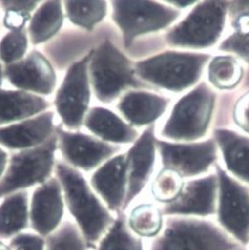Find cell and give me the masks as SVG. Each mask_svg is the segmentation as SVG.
Returning a JSON list of instances; mask_svg holds the SVG:
<instances>
[{
  "instance_id": "ab89813d",
  "label": "cell",
  "mask_w": 249,
  "mask_h": 250,
  "mask_svg": "<svg viewBox=\"0 0 249 250\" xmlns=\"http://www.w3.org/2000/svg\"><path fill=\"white\" fill-rule=\"evenodd\" d=\"M0 250H10V248H8L5 244H3L2 242H0Z\"/></svg>"
},
{
  "instance_id": "4fadbf2b",
  "label": "cell",
  "mask_w": 249,
  "mask_h": 250,
  "mask_svg": "<svg viewBox=\"0 0 249 250\" xmlns=\"http://www.w3.org/2000/svg\"><path fill=\"white\" fill-rule=\"evenodd\" d=\"M218 190L217 173L186 181L179 196L173 202L163 206V214L165 217L200 219L216 216Z\"/></svg>"
},
{
  "instance_id": "30bf717a",
  "label": "cell",
  "mask_w": 249,
  "mask_h": 250,
  "mask_svg": "<svg viewBox=\"0 0 249 250\" xmlns=\"http://www.w3.org/2000/svg\"><path fill=\"white\" fill-rule=\"evenodd\" d=\"M93 49L71 64L57 90L54 105L65 126L70 130L82 127L91 101L89 63Z\"/></svg>"
},
{
  "instance_id": "4dcf8cb0",
  "label": "cell",
  "mask_w": 249,
  "mask_h": 250,
  "mask_svg": "<svg viewBox=\"0 0 249 250\" xmlns=\"http://www.w3.org/2000/svg\"><path fill=\"white\" fill-rule=\"evenodd\" d=\"M88 248L80 229L70 222L62 225L47 241V250H88Z\"/></svg>"
},
{
  "instance_id": "ac0fdd59",
  "label": "cell",
  "mask_w": 249,
  "mask_h": 250,
  "mask_svg": "<svg viewBox=\"0 0 249 250\" xmlns=\"http://www.w3.org/2000/svg\"><path fill=\"white\" fill-rule=\"evenodd\" d=\"M53 117V111H44L32 118L0 127V145L20 151L42 145L54 133Z\"/></svg>"
},
{
  "instance_id": "8992f818",
  "label": "cell",
  "mask_w": 249,
  "mask_h": 250,
  "mask_svg": "<svg viewBox=\"0 0 249 250\" xmlns=\"http://www.w3.org/2000/svg\"><path fill=\"white\" fill-rule=\"evenodd\" d=\"M228 10V2L202 1L166 35V42L174 47L204 49L221 38Z\"/></svg>"
},
{
  "instance_id": "d6986e66",
  "label": "cell",
  "mask_w": 249,
  "mask_h": 250,
  "mask_svg": "<svg viewBox=\"0 0 249 250\" xmlns=\"http://www.w3.org/2000/svg\"><path fill=\"white\" fill-rule=\"evenodd\" d=\"M170 100L163 96L143 91H129L123 95L117 108L133 127L151 125L167 109Z\"/></svg>"
},
{
  "instance_id": "60d3db41",
  "label": "cell",
  "mask_w": 249,
  "mask_h": 250,
  "mask_svg": "<svg viewBox=\"0 0 249 250\" xmlns=\"http://www.w3.org/2000/svg\"><path fill=\"white\" fill-rule=\"evenodd\" d=\"M234 250H248V248L246 246H242V245H239L237 248H235Z\"/></svg>"
},
{
  "instance_id": "9a60e30c",
  "label": "cell",
  "mask_w": 249,
  "mask_h": 250,
  "mask_svg": "<svg viewBox=\"0 0 249 250\" xmlns=\"http://www.w3.org/2000/svg\"><path fill=\"white\" fill-rule=\"evenodd\" d=\"M126 155L127 192L124 210L140 195L149 182L155 167L157 155V138L154 127L144 130L133 143Z\"/></svg>"
},
{
  "instance_id": "5b68a950",
  "label": "cell",
  "mask_w": 249,
  "mask_h": 250,
  "mask_svg": "<svg viewBox=\"0 0 249 250\" xmlns=\"http://www.w3.org/2000/svg\"><path fill=\"white\" fill-rule=\"evenodd\" d=\"M216 104V94L205 82L181 97L170 110L161 136L171 142H196L208 131Z\"/></svg>"
},
{
  "instance_id": "cb8c5ba5",
  "label": "cell",
  "mask_w": 249,
  "mask_h": 250,
  "mask_svg": "<svg viewBox=\"0 0 249 250\" xmlns=\"http://www.w3.org/2000/svg\"><path fill=\"white\" fill-rule=\"evenodd\" d=\"M126 223L130 231L137 237L152 240L162 233L165 216L157 204L143 202L131 208L126 216Z\"/></svg>"
},
{
  "instance_id": "8d00e7d4",
  "label": "cell",
  "mask_w": 249,
  "mask_h": 250,
  "mask_svg": "<svg viewBox=\"0 0 249 250\" xmlns=\"http://www.w3.org/2000/svg\"><path fill=\"white\" fill-rule=\"evenodd\" d=\"M7 161H8V155L5 151H3L0 148V179L5 173L6 167H7Z\"/></svg>"
},
{
  "instance_id": "603a6c76",
  "label": "cell",
  "mask_w": 249,
  "mask_h": 250,
  "mask_svg": "<svg viewBox=\"0 0 249 250\" xmlns=\"http://www.w3.org/2000/svg\"><path fill=\"white\" fill-rule=\"evenodd\" d=\"M64 22L61 1H45L31 18L28 35L34 45L43 43L54 38Z\"/></svg>"
},
{
  "instance_id": "52a82bcc",
  "label": "cell",
  "mask_w": 249,
  "mask_h": 250,
  "mask_svg": "<svg viewBox=\"0 0 249 250\" xmlns=\"http://www.w3.org/2000/svg\"><path fill=\"white\" fill-rule=\"evenodd\" d=\"M56 149L57 136L54 129L53 135L42 145L12 154L8 167L0 179V198L48 180L55 165Z\"/></svg>"
},
{
  "instance_id": "ba28073f",
  "label": "cell",
  "mask_w": 249,
  "mask_h": 250,
  "mask_svg": "<svg viewBox=\"0 0 249 250\" xmlns=\"http://www.w3.org/2000/svg\"><path fill=\"white\" fill-rule=\"evenodd\" d=\"M112 20L123 36L125 47H130L140 36L171 26L180 12L156 1H112Z\"/></svg>"
},
{
  "instance_id": "7402d4cb",
  "label": "cell",
  "mask_w": 249,
  "mask_h": 250,
  "mask_svg": "<svg viewBox=\"0 0 249 250\" xmlns=\"http://www.w3.org/2000/svg\"><path fill=\"white\" fill-rule=\"evenodd\" d=\"M49 106L50 103L41 96L0 88V125L32 118L44 112Z\"/></svg>"
},
{
  "instance_id": "b9f144b4",
  "label": "cell",
  "mask_w": 249,
  "mask_h": 250,
  "mask_svg": "<svg viewBox=\"0 0 249 250\" xmlns=\"http://www.w3.org/2000/svg\"><path fill=\"white\" fill-rule=\"evenodd\" d=\"M247 248H248V250H249V241H248V245H247Z\"/></svg>"
},
{
  "instance_id": "ffe728a7",
  "label": "cell",
  "mask_w": 249,
  "mask_h": 250,
  "mask_svg": "<svg viewBox=\"0 0 249 250\" xmlns=\"http://www.w3.org/2000/svg\"><path fill=\"white\" fill-rule=\"evenodd\" d=\"M83 124L93 134L106 143H134L139 137L133 126L105 107L95 106L90 108Z\"/></svg>"
},
{
  "instance_id": "4316f807",
  "label": "cell",
  "mask_w": 249,
  "mask_h": 250,
  "mask_svg": "<svg viewBox=\"0 0 249 250\" xmlns=\"http://www.w3.org/2000/svg\"><path fill=\"white\" fill-rule=\"evenodd\" d=\"M97 250H147L145 241L127 227L126 215L116 214L115 220L99 241Z\"/></svg>"
},
{
  "instance_id": "484cf974",
  "label": "cell",
  "mask_w": 249,
  "mask_h": 250,
  "mask_svg": "<svg viewBox=\"0 0 249 250\" xmlns=\"http://www.w3.org/2000/svg\"><path fill=\"white\" fill-rule=\"evenodd\" d=\"M242 78L243 67L233 55H217L208 62V80L218 90H233Z\"/></svg>"
},
{
  "instance_id": "7c38bea8",
  "label": "cell",
  "mask_w": 249,
  "mask_h": 250,
  "mask_svg": "<svg viewBox=\"0 0 249 250\" xmlns=\"http://www.w3.org/2000/svg\"><path fill=\"white\" fill-rule=\"evenodd\" d=\"M57 148L66 164L74 168L91 171L119 152L118 146L81 132L63 130L61 124L55 126Z\"/></svg>"
},
{
  "instance_id": "e0dca14e",
  "label": "cell",
  "mask_w": 249,
  "mask_h": 250,
  "mask_svg": "<svg viewBox=\"0 0 249 250\" xmlns=\"http://www.w3.org/2000/svg\"><path fill=\"white\" fill-rule=\"evenodd\" d=\"M62 187L57 178H49L35 190L30 211L32 228L42 235L52 232L63 216Z\"/></svg>"
},
{
  "instance_id": "9c48e42d",
  "label": "cell",
  "mask_w": 249,
  "mask_h": 250,
  "mask_svg": "<svg viewBox=\"0 0 249 250\" xmlns=\"http://www.w3.org/2000/svg\"><path fill=\"white\" fill-rule=\"evenodd\" d=\"M217 224L238 244L249 241V187L217 167Z\"/></svg>"
},
{
  "instance_id": "7a4b0ae2",
  "label": "cell",
  "mask_w": 249,
  "mask_h": 250,
  "mask_svg": "<svg viewBox=\"0 0 249 250\" xmlns=\"http://www.w3.org/2000/svg\"><path fill=\"white\" fill-rule=\"evenodd\" d=\"M208 53L165 51L134 64L136 76L161 89L180 93L195 86L210 61Z\"/></svg>"
},
{
  "instance_id": "d590c367",
  "label": "cell",
  "mask_w": 249,
  "mask_h": 250,
  "mask_svg": "<svg viewBox=\"0 0 249 250\" xmlns=\"http://www.w3.org/2000/svg\"><path fill=\"white\" fill-rule=\"evenodd\" d=\"M11 250H43V239L38 235L23 233L15 236L11 241Z\"/></svg>"
},
{
  "instance_id": "83f0119b",
  "label": "cell",
  "mask_w": 249,
  "mask_h": 250,
  "mask_svg": "<svg viewBox=\"0 0 249 250\" xmlns=\"http://www.w3.org/2000/svg\"><path fill=\"white\" fill-rule=\"evenodd\" d=\"M68 20L89 32L101 23L107 13L106 1H64Z\"/></svg>"
},
{
  "instance_id": "f1b7e54d",
  "label": "cell",
  "mask_w": 249,
  "mask_h": 250,
  "mask_svg": "<svg viewBox=\"0 0 249 250\" xmlns=\"http://www.w3.org/2000/svg\"><path fill=\"white\" fill-rule=\"evenodd\" d=\"M183 185V177L177 172L168 168H162L152 183L151 192L154 199L165 206L179 196Z\"/></svg>"
},
{
  "instance_id": "44dd1931",
  "label": "cell",
  "mask_w": 249,
  "mask_h": 250,
  "mask_svg": "<svg viewBox=\"0 0 249 250\" xmlns=\"http://www.w3.org/2000/svg\"><path fill=\"white\" fill-rule=\"evenodd\" d=\"M213 139L222 153L226 171L238 181L249 183V137L220 128L214 131Z\"/></svg>"
},
{
  "instance_id": "8fae6325",
  "label": "cell",
  "mask_w": 249,
  "mask_h": 250,
  "mask_svg": "<svg viewBox=\"0 0 249 250\" xmlns=\"http://www.w3.org/2000/svg\"><path fill=\"white\" fill-rule=\"evenodd\" d=\"M163 168H168L184 177H198L208 171L218 158L214 139L200 142H171L157 138Z\"/></svg>"
},
{
  "instance_id": "836d02e7",
  "label": "cell",
  "mask_w": 249,
  "mask_h": 250,
  "mask_svg": "<svg viewBox=\"0 0 249 250\" xmlns=\"http://www.w3.org/2000/svg\"><path fill=\"white\" fill-rule=\"evenodd\" d=\"M231 13V25L234 32H246L249 30V1H234L228 4Z\"/></svg>"
},
{
  "instance_id": "2e32d148",
  "label": "cell",
  "mask_w": 249,
  "mask_h": 250,
  "mask_svg": "<svg viewBox=\"0 0 249 250\" xmlns=\"http://www.w3.org/2000/svg\"><path fill=\"white\" fill-rule=\"evenodd\" d=\"M91 184L111 213H123L127 192L125 153L104 163L92 175Z\"/></svg>"
},
{
  "instance_id": "6da1fadb",
  "label": "cell",
  "mask_w": 249,
  "mask_h": 250,
  "mask_svg": "<svg viewBox=\"0 0 249 250\" xmlns=\"http://www.w3.org/2000/svg\"><path fill=\"white\" fill-rule=\"evenodd\" d=\"M54 166L68 210L76 220L88 246L94 247L112 225L115 217L93 192L81 172L60 161Z\"/></svg>"
},
{
  "instance_id": "277c9868",
  "label": "cell",
  "mask_w": 249,
  "mask_h": 250,
  "mask_svg": "<svg viewBox=\"0 0 249 250\" xmlns=\"http://www.w3.org/2000/svg\"><path fill=\"white\" fill-rule=\"evenodd\" d=\"M89 78L96 98L109 104L130 88H143L132 61L114 43L105 39L96 48L89 63Z\"/></svg>"
},
{
  "instance_id": "f546056e",
  "label": "cell",
  "mask_w": 249,
  "mask_h": 250,
  "mask_svg": "<svg viewBox=\"0 0 249 250\" xmlns=\"http://www.w3.org/2000/svg\"><path fill=\"white\" fill-rule=\"evenodd\" d=\"M40 1H18L5 0L0 1V6L4 10L3 25L10 31H20L26 28L28 21H31V12L35 10Z\"/></svg>"
},
{
  "instance_id": "1f68e13d",
  "label": "cell",
  "mask_w": 249,
  "mask_h": 250,
  "mask_svg": "<svg viewBox=\"0 0 249 250\" xmlns=\"http://www.w3.org/2000/svg\"><path fill=\"white\" fill-rule=\"evenodd\" d=\"M28 49V30L10 31L0 41V59L5 65L24 58Z\"/></svg>"
},
{
  "instance_id": "f35d334b",
  "label": "cell",
  "mask_w": 249,
  "mask_h": 250,
  "mask_svg": "<svg viewBox=\"0 0 249 250\" xmlns=\"http://www.w3.org/2000/svg\"><path fill=\"white\" fill-rule=\"evenodd\" d=\"M3 77H4V74H3V67H2L1 63H0V88H1L2 83H3Z\"/></svg>"
},
{
  "instance_id": "d6a6232c",
  "label": "cell",
  "mask_w": 249,
  "mask_h": 250,
  "mask_svg": "<svg viewBox=\"0 0 249 250\" xmlns=\"http://www.w3.org/2000/svg\"><path fill=\"white\" fill-rule=\"evenodd\" d=\"M219 48L249 62V30L246 32H233L223 41Z\"/></svg>"
},
{
  "instance_id": "5bb4252c",
  "label": "cell",
  "mask_w": 249,
  "mask_h": 250,
  "mask_svg": "<svg viewBox=\"0 0 249 250\" xmlns=\"http://www.w3.org/2000/svg\"><path fill=\"white\" fill-rule=\"evenodd\" d=\"M3 74L15 88L38 96L52 94L56 86L53 65L37 49L32 50L20 61L5 65Z\"/></svg>"
},
{
  "instance_id": "3957f363",
  "label": "cell",
  "mask_w": 249,
  "mask_h": 250,
  "mask_svg": "<svg viewBox=\"0 0 249 250\" xmlns=\"http://www.w3.org/2000/svg\"><path fill=\"white\" fill-rule=\"evenodd\" d=\"M239 245L211 220L165 217L162 233L149 241L147 250H234Z\"/></svg>"
},
{
  "instance_id": "e575fe53",
  "label": "cell",
  "mask_w": 249,
  "mask_h": 250,
  "mask_svg": "<svg viewBox=\"0 0 249 250\" xmlns=\"http://www.w3.org/2000/svg\"><path fill=\"white\" fill-rule=\"evenodd\" d=\"M232 115L237 127L249 134V92L238 99Z\"/></svg>"
},
{
  "instance_id": "d4e9b609",
  "label": "cell",
  "mask_w": 249,
  "mask_h": 250,
  "mask_svg": "<svg viewBox=\"0 0 249 250\" xmlns=\"http://www.w3.org/2000/svg\"><path fill=\"white\" fill-rule=\"evenodd\" d=\"M29 221L28 192L20 190L5 197L0 205V237L7 238L26 229Z\"/></svg>"
},
{
  "instance_id": "74e56055",
  "label": "cell",
  "mask_w": 249,
  "mask_h": 250,
  "mask_svg": "<svg viewBox=\"0 0 249 250\" xmlns=\"http://www.w3.org/2000/svg\"><path fill=\"white\" fill-rule=\"evenodd\" d=\"M167 3H170L172 7H179V8H186L188 6L194 5L195 1H166Z\"/></svg>"
}]
</instances>
